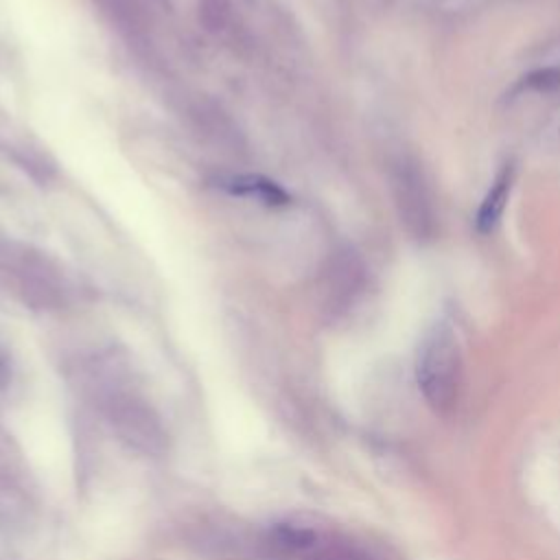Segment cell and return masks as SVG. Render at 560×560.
<instances>
[{"label":"cell","mask_w":560,"mask_h":560,"mask_svg":"<svg viewBox=\"0 0 560 560\" xmlns=\"http://www.w3.org/2000/svg\"><path fill=\"white\" fill-rule=\"evenodd\" d=\"M462 348L457 332L444 319L422 337L416 354V381L427 405L446 416L455 409L462 392Z\"/></svg>","instance_id":"cell-1"},{"label":"cell","mask_w":560,"mask_h":560,"mask_svg":"<svg viewBox=\"0 0 560 560\" xmlns=\"http://www.w3.org/2000/svg\"><path fill=\"white\" fill-rule=\"evenodd\" d=\"M392 190L398 217L416 241H429L435 234V208L429 184L416 160L400 158L392 171Z\"/></svg>","instance_id":"cell-2"},{"label":"cell","mask_w":560,"mask_h":560,"mask_svg":"<svg viewBox=\"0 0 560 560\" xmlns=\"http://www.w3.org/2000/svg\"><path fill=\"white\" fill-rule=\"evenodd\" d=\"M514 173H516L514 162H505L497 171V175H494V179H492L483 201L479 203L477 217H475V228H477L479 234H490L499 225V221L503 217V210L508 206L510 192H512Z\"/></svg>","instance_id":"cell-3"},{"label":"cell","mask_w":560,"mask_h":560,"mask_svg":"<svg viewBox=\"0 0 560 560\" xmlns=\"http://www.w3.org/2000/svg\"><path fill=\"white\" fill-rule=\"evenodd\" d=\"M223 188L238 197L256 199L265 206H284L289 203V195L284 188H280L276 182L260 177V175H236L223 182Z\"/></svg>","instance_id":"cell-4"},{"label":"cell","mask_w":560,"mask_h":560,"mask_svg":"<svg viewBox=\"0 0 560 560\" xmlns=\"http://www.w3.org/2000/svg\"><path fill=\"white\" fill-rule=\"evenodd\" d=\"M273 534L284 547H291V549H304V547L315 542V532L313 529L291 525V523H278L273 527Z\"/></svg>","instance_id":"cell-5"},{"label":"cell","mask_w":560,"mask_h":560,"mask_svg":"<svg viewBox=\"0 0 560 560\" xmlns=\"http://www.w3.org/2000/svg\"><path fill=\"white\" fill-rule=\"evenodd\" d=\"M525 83L534 90H542V92H549V90H558L560 88V68H545V70H538V72H532Z\"/></svg>","instance_id":"cell-6"}]
</instances>
